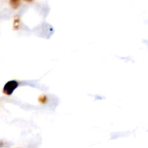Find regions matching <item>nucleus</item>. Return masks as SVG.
Returning <instances> with one entry per match:
<instances>
[{"mask_svg":"<svg viewBox=\"0 0 148 148\" xmlns=\"http://www.w3.org/2000/svg\"><path fill=\"white\" fill-rule=\"evenodd\" d=\"M10 3L12 6V8H17L20 4V0H10Z\"/></svg>","mask_w":148,"mask_h":148,"instance_id":"nucleus-2","label":"nucleus"},{"mask_svg":"<svg viewBox=\"0 0 148 148\" xmlns=\"http://www.w3.org/2000/svg\"><path fill=\"white\" fill-rule=\"evenodd\" d=\"M17 87H18V82L16 81H10L4 85L3 92L7 95H10Z\"/></svg>","mask_w":148,"mask_h":148,"instance_id":"nucleus-1","label":"nucleus"},{"mask_svg":"<svg viewBox=\"0 0 148 148\" xmlns=\"http://www.w3.org/2000/svg\"><path fill=\"white\" fill-rule=\"evenodd\" d=\"M24 1H26V2H31V1H33V0H24Z\"/></svg>","mask_w":148,"mask_h":148,"instance_id":"nucleus-4","label":"nucleus"},{"mask_svg":"<svg viewBox=\"0 0 148 148\" xmlns=\"http://www.w3.org/2000/svg\"><path fill=\"white\" fill-rule=\"evenodd\" d=\"M18 21H19L18 19H16V20L15 21V25H14V26H15V29H17V28H18V23H19Z\"/></svg>","mask_w":148,"mask_h":148,"instance_id":"nucleus-3","label":"nucleus"}]
</instances>
